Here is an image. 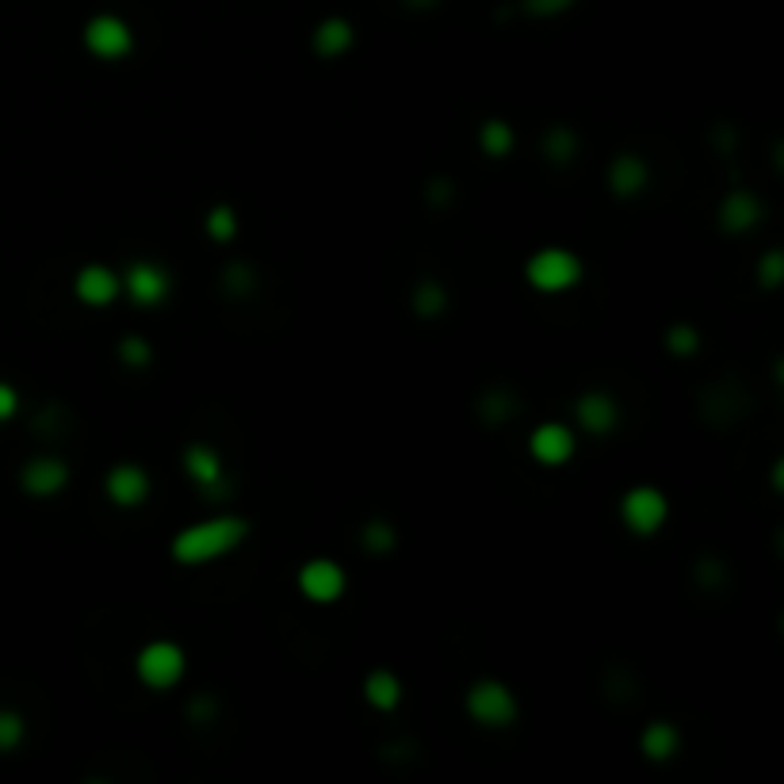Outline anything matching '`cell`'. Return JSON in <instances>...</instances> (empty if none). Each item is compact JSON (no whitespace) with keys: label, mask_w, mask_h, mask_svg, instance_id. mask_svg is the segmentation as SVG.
Wrapping results in <instances>:
<instances>
[{"label":"cell","mask_w":784,"mask_h":784,"mask_svg":"<svg viewBox=\"0 0 784 784\" xmlns=\"http://www.w3.org/2000/svg\"><path fill=\"white\" fill-rule=\"evenodd\" d=\"M245 536H249L245 516L222 513V516L188 524L184 532H177L169 544V555L177 559L180 566H207V563H214V559L238 551L241 544H245Z\"/></svg>","instance_id":"6da1fadb"},{"label":"cell","mask_w":784,"mask_h":784,"mask_svg":"<svg viewBox=\"0 0 784 784\" xmlns=\"http://www.w3.org/2000/svg\"><path fill=\"white\" fill-rule=\"evenodd\" d=\"M524 280H529V288L540 291V295H563V291H574L582 283V261L571 249L547 245L529 257Z\"/></svg>","instance_id":"7a4b0ae2"},{"label":"cell","mask_w":784,"mask_h":784,"mask_svg":"<svg viewBox=\"0 0 784 784\" xmlns=\"http://www.w3.org/2000/svg\"><path fill=\"white\" fill-rule=\"evenodd\" d=\"M463 708H468L471 723H479L486 731H505L521 716L516 693L505 682H497V677H482V682L471 685L468 696H463Z\"/></svg>","instance_id":"3957f363"},{"label":"cell","mask_w":784,"mask_h":784,"mask_svg":"<svg viewBox=\"0 0 784 784\" xmlns=\"http://www.w3.org/2000/svg\"><path fill=\"white\" fill-rule=\"evenodd\" d=\"M184 670H188L184 651H180L177 643H169V640L145 643V647L138 651V659H134L138 682H142L145 688H153V693H169V688H177L180 682H184Z\"/></svg>","instance_id":"277c9868"},{"label":"cell","mask_w":784,"mask_h":784,"mask_svg":"<svg viewBox=\"0 0 784 784\" xmlns=\"http://www.w3.org/2000/svg\"><path fill=\"white\" fill-rule=\"evenodd\" d=\"M84 50L100 62H123L127 54L134 50V31L123 16H111V12H100L84 23Z\"/></svg>","instance_id":"5b68a950"},{"label":"cell","mask_w":784,"mask_h":784,"mask_svg":"<svg viewBox=\"0 0 784 784\" xmlns=\"http://www.w3.org/2000/svg\"><path fill=\"white\" fill-rule=\"evenodd\" d=\"M666 516H670V502L666 494L654 486H632L620 497V521H624V529L635 532V536H654V532L666 524Z\"/></svg>","instance_id":"8992f818"},{"label":"cell","mask_w":784,"mask_h":784,"mask_svg":"<svg viewBox=\"0 0 784 784\" xmlns=\"http://www.w3.org/2000/svg\"><path fill=\"white\" fill-rule=\"evenodd\" d=\"M119 280H123V295H131L134 306H161L172 291V275L153 261H134Z\"/></svg>","instance_id":"52a82bcc"},{"label":"cell","mask_w":784,"mask_h":784,"mask_svg":"<svg viewBox=\"0 0 784 784\" xmlns=\"http://www.w3.org/2000/svg\"><path fill=\"white\" fill-rule=\"evenodd\" d=\"M344 585H349V579H344L341 563H333V559H310V563H303V571H299V590L314 605L341 601Z\"/></svg>","instance_id":"ba28073f"},{"label":"cell","mask_w":784,"mask_h":784,"mask_svg":"<svg viewBox=\"0 0 784 784\" xmlns=\"http://www.w3.org/2000/svg\"><path fill=\"white\" fill-rule=\"evenodd\" d=\"M574 448H579V441H574V433L563 421H544V425H536L529 436L532 460L544 463V468H563V463H571Z\"/></svg>","instance_id":"9c48e42d"},{"label":"cell","mask_w":784,"mask_h":784,"mask_svg":"<svg viewBox=\"0 0 784 784\" xmlns=\"http://www.w3.org/2000/svg\"><path fill=\"white\" fill-rule=\"evenodd\" d=\"M73 295L81 299L84 306H111L119 295H123V280L119 272H111L108 264H84L81 272L73 275Z\"/></svg>","instance_id":"30bf717a"},{"label":"cell","mask_w":784,"mask_h":784,"mask_svg":"<svg viewBox=\"0 0 784 784\" xmlns=\"http://www.w3.org/2000/svg\"><path fill=\"white\" fill-rule=\"evenodd\" d=\"M103 490H108V497L119 510H138L150 497V475L138 463H115L108 471V479H103Z\"/></svg>","instance_id":"8fae6325"},{"label":"cell","mask_w":784,"mask_h":784,"mask_svg":"<svg viewBox=\"0 0 784 784\" xmlns=\"http://www.w3.org/2000/svg\"><path fill=\"white\" fill-rule=\"evenodd\" d=\"M184 471L203 494H227V468H222V455L211 444H188L184 448Z\"/></svg>","instance_id":"7c38bea8"},{"label":"cell","mask_w":784,"mask_h":784,"mask_svg":"<svg viewBox=\"0 0 784 784\" xmlns=\"http://www.w3.org/2000/svg\"><path fill=\"white\" fill-rule=\"evenodd\" d=\"M20 486L28 490L31 497H54L69 486V468L58 455H34V460L23 463Z\"/></svg>","instance_id":"4fadbf2b"},{"label":"cell","mask_w":784,"mask_h":784,"mask_svg":"<svg viewBox=\"0 0 784 784\" xmlns=\"http://www.w3.org/2000/svg\"><path fill=\"white\" fill-rule=\"evenodd\" d=\"M574 421L593 436H605L620 425V406L609 391H585L574 402Z\"/></svg>","instance_id":"5bb4252c"},{"label":"cell","mask_w":784,"mask_h":784,"mask_svg":"<svg viewBox=\"0 0 784 784\" xmlns=\"http://www.w3.org/2000/svg\"><path fill=\"white\" fill-rule=\"evenodd\" d=\"M765 219V207L762 200H757L754 192H727L723 195V203H720V230H727V234H751V230L757 227V222Z\"/></svg>","instance_id":"9a60e30c"},{"label":"cell","mask_w":784,"mask_h":784,"mask_svg":"<svg viewBox=\"0 0 784 784\" xmlns=\"http://www.w3.org/2000/svg\"><path fill=\"white\" fill-rule=\"evenodd\" d=\"M651 180V169L640 153H616L613 165H609V192L616 200H635V195L647 188Z\"/></svg>","instance_id":"2e32d148"},{"label":"cell","mask_w":784,"mask_h":784,"mask_svg":"<svg viewBox=\"0 0 784 784\" xmlns=\"http://www.w3.org/2000/svg\"><path fill=\"white\" fill-rule=\"evenodd\" d=\"M352 42H356V28L344 16H330L310 34V47H314L318 58H344L352 50Z\"/></svg>","instance_id":"e0dca14e"},{"label":"cell","mask_w":784,"mask_h":784,"mask_svg":"<svg viewBox=\"0 0 784 784\" xmlns=\"http://www.w3.org/2000/svg\"><path fill=\"white\" fill-rule=\"evenodd\" d=\"M640 751H643L647 762H670V757L682 751V731H677L674 723H666V720H654V723L643 727Z\"/></svg>","instance_id":"ac0fdd59"},{"label":"cell","mask_w":784,"mask_h":784,"mask_svg":"<svg viewBox=\"0 0 784 784\" xmlns=\"http://www.w3.org/2000/svg\"><path fill=\"white\" fill-rule=\"evenodd\" d=\"M364 701L372 704L375 712H394L402 704V682L394 670H372V674L364 677Z\"/></svg>","instance_id":"d6986e66"},{"label":"cell","mask_w":784,"mask_h":784,"mask_svg":"<svg viewBox=\"0 0 784 784\" xmlns=\"http://www.w3.org/2000/svg\"><path fill=\"white\" fill-rule=\"evenodd\" d=\"M513 145H516V134L505 119H486V123L479 127V150L486 153V158H510Z\"/></svg>","instance_id":"ffe728a7"},{"label":"cell","mask_w":784,"mask_h":784,"mask_svg":"<svg viewBox=\"0 0 784 784\" xmlns=\"http://www.w3.org/2000/svg\"><path fill=\"white\" fill-rule=\"evenodd\" d=\"M540 150H544L551 165H566V161H574V153H579V134H574L571 127H551L544 142H540Z\"/></svg>","instance_id":"44dd1931"},{"label":"cell","mask_w":784,"mask_h":784,"mask_svg":"<svg viewBox=\"0 0 784 784\" xmlns=\"http://www.w3.org/2000/svg\"><path fill=\"white\" fill-rule=\"evenodd\" d=\"M410 306H413V314L418 318H441L448 310V291L436 280H421L418 288H413Z\"/></svg>","instance_id":"7402d4cb"},{"label":"cell","mask_w":784,"mask_h":784,"mask_svg":"<svg viewBox=\"0 0 784 784\" xmlns=\"http://www.w3.org/2000/svg\"><path fill=\"white\" fill-rule=\"evenodd\" d=\"M203 230H207V238L219 241V245L234 241V238H238V214H234V207H230V203H214L211 211H207V219H203Z\"/></svg>","instance_id":"603a6c76"},{"label":"cell","mask_w":784,"mask_h":784,"mask_svg":"<svg viewBox=\"0 0 784 784\" xmlns=\"http://www.w3.org/2000/svg\"><path fill=\"white\" fill-rule=\"evenodd\" d=\"M360 544H364V551H372V555H386V551H394V544H399V532L386 521H368L364 532H360Z\"/></svg>","instance_id":"cb8c5ba5"},{"label":"cell","mask_w":784,"mask_h":784,"mask_svg":"<svg viewBox=\"0 0 784 784\" xmlns=\"http://www.w3.org/2000/svg\"><path fill=\"white\" fill-rule=\"evenodd\" d=\"M23 735H28V723H23L20 712L0 708V754L16 751L23 743Z\"/></svg>","instance_id":"d4e9b609"},{"label":"cell","mask_w":784,"mask_h":784,"mask_svg":"<svg viewBox=\"0 0 784 784\" xmlns=\"http://www.w3.org/2000/svg\"><path fill=\"white\" fill-rule=\"evenodd\" d=\"M666 349L674 352L677 360L693 356V352L701 349V333H696L693 325H685V322L670 325V330H666Z\"/></svg>","instance_id":"484cf974"},{"label":"cell","mask_w":784,"mask_h":784,"mask_svg":"<svg viewBox=\"0 0 784 784\" xmlns=\"http://www.w3.org/2000/svg\"><path fill=\"white\" fill-rule=\"evenodd\" d=\"M257 275L249 264H227V272H222V291H227L230 299H245L249 291H253Z\"/></svg>","instance_id":"4316f807"},{"label":"cell","mask_w":784,"mask_h":784,"mask_svg":"<svg viewBox=\"0 0 784 784\" xmlns=\"http://www.w3.org/2000/svg\"><path fill=\"white\" fill-rule=\"evenodd\" d=\"M579 0H521V12L529 20H555V16L571 12Z\"/></svg>","instance_id":"83f0119b"},{"label":"cell","mask_w":784,"mask_h":784,"mask_svg":"<svg viewBox=\"0 0 784 784\" xmlns=\"http://www.w3.org/2000/svg\"><path fill=\"white\" fill-rule=\"evenodd\" d=\"M513 406H516V402L510 399V394H505V391H490L486 394V399H482L479 402V413H482V418H486L490 421V425H502V421L505 418H510V413H513Z\"/></svg>","instance_id":"f1b7e54d"},{"label":"cell","mask_w":784,"mask_h":784,"mask_svg":"<svg viewBox=\"0 0 784 784\" xmlns=\"http://www.w3.org/2000/svg\"><path fill=\"white\" fill-rule=\"evenodd\" d=\"M119 360H123L127 368H145V364L153 360L150 341H142V338H123V341H119Z\"/></svg>","instance_id":"f546056e"},{"label":"cell","mask_w":784,"mask_h":784,"mask_svg":"<svg viewBox=\"0 0 784 784\" xmlns=\"http://www.w3.org/2000/svg\"><path fill=\"white\" fill-rule=\"evenodd\" d=\"M781 275H784V257L773 249V253H765L762 257V264H757V280H762V288H777L781 283Z\"/></svg>","instance_id":"4dcf8cb0"},{"label":"cell","mask_w":784,"mask_h":784,"mask_svg":"<svg viewBox=\"0 0 784 784\" xmlns=\"http://www.w3.org/2000/svg\"><path fill=\"white\" fill-rule=\"evenodd\" d=\"M16 410H20V394H16V386L0 383V421H12Z\"/></svg>","instance_id":"1f68e13d"},{"label":"cell","mask_w":784,"mask_h":784,"mask_svg":"<svg viewBox=\"0 0 784 784\" xmlns=\"http://www.w3.org/2000/svg\"><path fill=\"white\" fill-rule=\"evenodd\" d=\"M406 8H413V12H429V8H436L441 0H402Z\"/></svg>","instance_id":"d6a6232c"}]
</instances>
